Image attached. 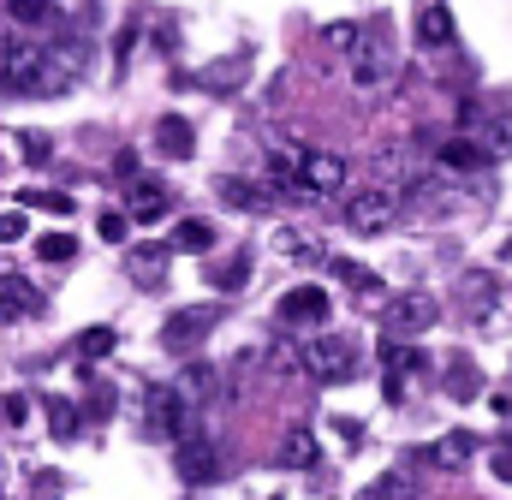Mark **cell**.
<instances>
[{
  "label": "cell",
  "mask_w": 512,
  "mask_h": 500,
  "mask_svg": "<svg viewBox=\"0 0 512 500\" xmlns=\"http://www.w3.org/2000/svg\"><path fill=\"white\" fill-rule=\"evenodd\" d=\"M358 500H417V483H411V471L399 465V471H382V477H376Z\"/></svg>",
  "instance_id": "obj_19"
},
{
  "label": "cell",
  "mask_w": 512,
  "mask_h": 500,
  "mask_svg": "<svg viewBox=\"0 0 512 500\" xmlns=\"http://www.w3.org/2000/svg\"><path fill=\"white\" fill-rule=\"evenodd\" d=\"M126 215H131V221H161V215H167V191L137 179V185H131V209H126Z\"/></svg>",
  "instance_id": "obj_22"
},
{
  "label": "cell",
  "mask_w": 512,
  "mask_h": 500,
  "mask_svg": "<svg viewBox=\"0 0 512 500\" xmlns=\"http://www.w3.org/2000/svg\"><path fill=\"white\" fill-rule=\"evenodd\" d=\"M387 340H417V334H429L435 322H441V304L429 298V292H399L393 304H387Z\"/></svg>",
  "instance_id": "obj_5"
},
{
  "label": "cell",
  "mask_w": 512,
  "mask_h": 500,
  "mask_svg": "<svg viewBox=\"0 0 512 500\" xmlns=\"http://www.w3.org/2000/svg\"><path fill=\"white\" fill-rule=\"evenodd\" d=\"M24 239V215L18 209H0V245H18Z\"/></svg>",
  "instance_id": "obj_36"
},
{
  "label": "cell",
  "mask_w": 512,
  "mask_h": 500,
  "mask_svg": "<svg viewBox=\"0 0 512 500\" xmlns=\"http://www.w3.org/2000/svg\"><path fill=\"white\" fill-rule=\"evenodd\" d=\"M417 42H423V48H447V42H453V12H447L441 0L417 6Z\"/></svg>",
  "instance_id": "obj_15"
},
{
  "label": "cell",
  "mask_w": 512,
  "mask_h": 500,
  "mask_svg": "<svg viewBox=\"0 0 512 500\" xmlns=\"http://www.w3.org/2000/svg\"><path fill=\"white\" fill-rule=\"evenodd\" d=\"M173 250H185V256L215 250V227H209V221H179V227H173Z\"/></svg>",
  "instance_id": "obj_24"
},
{
  "label": "cell",
  "mask_w": 512,
  "mask_h": 500,
  "mask_svg": "<svg viewBox=\"0 0 512 500\" xmlns=\"http://www.w3.org/2000/svg\"><path fill=\"white\" fill-rule=\"evenodd\" d=\"M90 411H96V417H108V411H114V387H108V381H96V387H90Z\"/></svg>",
  "instance_id": "obj_37"
},
{
  "label": "cell",
  "mask_w": 512,
  "mask_h": 500,
  "mask_svg": "<svg viewBox=\"0 0 512 500\" xmlns=\"http://www.w3.org/2000/svg\"><path fill=\"white\" fill-rule=\"evenodd\" d=\"M298 191H304V197H340V191H346V161H340V155H328V149L304 155Z\"/></svg>",
  "instance_id": "obj_8"
},
{
  "label": "cell",
  "mask_w": 512,
  "mask_h": 500,
  "mask_svg": "<svg viewBox=\"0 0 512 500\" xmlns=\"http://www.w3.org/2000/svg\"><path fill=\"white\" fill-rule=\"evenodd\" d=\"M441 167H453V173H477V167H489V149H483L477 137H453V143L441 149Z\"/></svg>",
  "instance_id": "obj_17"
},
{
  "label": "cell",
  "mask_w": 512,
  "mask_h": 500,
  "mask_svg": "<svg viewBox=\"0 0 512 500\" xmlns=\"http://www.w3.org/2000/svg\"><path fill=\"white\" fill-rule=\"evenodd\" d=\"M6 42H12V36H0V66H6Z\"/></svg>",
  "instance_id": "obj_40"
},
{
  "label": "cell",
  "mask_w": 512,
  "mask_h": 500,
  "mask_svg": "<svg viewBox=\"0 0 512 500\" xmlns=\"http://www.w3.org/2000/svg\"><path fill=\"white\" fill-rule=\"evenodd\" d=\"M18 155H24V161H30V167H42V161H48V155H54V143H48V137H42V131H18Z\"/></svg>",
  "instance_id": "obj_29"
},
{
  "label": "cell",
  "mask_w": 512,
  "mask_h": 500,
  "mask_svg": "<svg viewBox=\"0 0 512 500\" xmlns=\"http://www.w3.org/2000/svg\"><path fill=\"white\" fill-rule=\"evenodd\" d=\"M36 256H42V262H72V256H78V239H72V233H42Z\"/></svg>",
  "instance_id": "obj_27"
},
{
  "label": "cell",
  "mask_w": 512,
  "mask_h": 500,
  "mask_svg": "<svg viewBox=\"0 0 512 500\" xmlns=\"http://www.w3.org/2000/svg\"><path fill=\"white\" fill-rule=\"evenodd\" d=\"M179 477L185 483H215L221 477V447L203 441V435H185L179 441Z\"/></svg>",
  "instance_id": "obj_10"
},
{
  "label": "cell",
  "mask_w": 512,
  "mask_h": 500,
  "mask_svg": "<svg viewBox=\"0 0 512 500\" xmlns=\"http://www.w3.org/2000/svg\"><path fill=\"white\" fill-rule=\"evenodd\" d=\"M376 173H382V179H405V173H411V155H405V149H382V155H376Z\"/></svg>",
  "instance_id": "obj_34"
},
{
  "label": "cell",
  "mask_w": 512,
  "mask_h": 500,
  "mask_svg": "<svg viewBox=\"0 0 512 500\" xmlns=\"http://www.w3.org/2000/svg\"><path fill=\"white\" fill-rule=\"evenodd\" d=\"M215 322H221V304H185V310H173L167 316V328H161V346L179 358V352H197L209 334H215Z\"/></svg>",
  "instance_id": "obj_3"
},
{
  "label": "cell",
  "mask_w": 512,
  "mask_h": 500,
  "mask_svg": "<svg viewBox=\"0 0 512 500\" xmlns=\"http://www.w3.org/2000/svg\"><path fill=\"white\" fill-rule=\"evenodd\" d=\"M316 453H322V447H316V435H310V429H292V435L280 441V465H292V471H310V465H316Z\"/></svg>",
  "instance_id": "obj_21"
},
{
  "label": "cell",
  "mask_w": 512,
  "mask_h": 500,
  "mask_svg": "<svg viewBox=\"0 0 512 500\" xmlns=\"http://www.w3.org/2000/svg\"><path fill=\"white\" fill-rule=\"evenodd\" d=\"M501 483H512V447H495V465H489Z\"/></svg>",
  "instance_id": "obj_39"
},
{
  "label": "cell",
  "mask_w": 512,
  "mask_h": 500,
  "mask_svg": "<svg viewBox=\"0 0 512 500\" xmlns=\"http://www.w3.org/2000/svg\"><path fill=\"white\" fill-rule=\"evenodd\" d=\"M358 42H364V30H358L352 18H340V24H328V48H334V54H352Z\"/></svg>",
  "instance_id": "obj_28"
},
{
  "label": "cell",
  "mask_w": 512,
  "mask_h": 500,
  "mask_svg": "<svg viewBox=\"0 0 512 500\" xmlns=\"http://www.w3.org/2000/svg\"><path fill=\"white\" fill-rule=\"evenodd\" d=\"M96 233H102L108 245H126V233H131V215H120V209H108V215L96 221Z\"/></svg>",
  "instance_id": "obj_33"
},
{
  "label": "cell",
  "mask_w": 512,
  "mask_h": 500,
  "mask_svg": "<svg viewBox=\"0 0 512 500\" xmlns=\"http://www.w3.org/2000/svg\"><path fill=\"white\" fill-rule=\"evenodd\" d=\"M245 280H251V256H233V262H221V268L209 274L215 292H245Z\"/></svg>",
  "instance_id": "obj_25"
},
{
  "label": "cell",
  "mask_w": 512,
  "mask_h": 500,
  "mask_svg": "<svg viewBox=\"0 0 512 500\" xmlns=\"http://www.w3.org/2000/svg\"><path fill=\"white\" fill-rule=\"evenodd\" d=\"M0 84H6L12 96H36V90H48V48H42V42H24V36H12V42H6Z\"/></svg>",
  "instance_id": "obj_2"
},
{
  "label": "cell",
  "mask_w": 512,
  "mask_h": 500,
  "mask_svg": "<svg viewBox=\"0 0 512 500\" xmlns=\"http://www.w3.org/2000/svg\"><path fill=\"white\" fill-rule=\"evenodd\" d=\"M393 221H399V197H393L387 185H370V191H352V197H346V227H352V233L376 239Z\"/></svg>",
  "instance_id": "obj_4"
},
{
  "label": "cell",
  "mask_w": 512,
  "mask_h": 500,
  "mask_svg": "<svg viewBox=\"0 0 512 500\" xmlns=\"http://www.w3.org/2000/svg\"><path fill=\"white\" fill-rule=\"evenodd\" d=\"M429 459H435V465H447V471H459V465H471V459H477V435H471V429H453V435H441V441L429 447Z\"/></svg>",
  "instance_id": "obj_16"
},
{
  "label": "cell",
  "mask_w": 512,
  "mask_h": 500,
  "mask_svg": "<svg viewBox=\"0 0 512 500\" xmlns=\"http://www.w3.org/2000/svg\"><path fill=\"white\" fill-rule=\"evenodd\" d=\"M304 364H310L316 381H352L358 375V346L346 334H322V340L304 346Z\"/></svg>",
  "instance_id": "obj_6"
},
{
  "label": "cell",
  "mask_w": 512,
  "mask_h": 500,
  "mask_svg": "<svg viewBox=\"0 0 512 500\" xmlns=\"http://www.w3.org/2000/svg\"><path fill=\"white\" fill-rule=\"evenodd\" d=\"M191 417H197V411L179 399V387H173V381L143 393V435H149V441H167V435H179V441H185V435H197V423H191Z\"/></svg>",
  "instance_id": "obj_1"
},
{
  "label": "cell",
  "mask_w": 512,
  "mask_h": 500,
  "mask_svg": "<svg viewBox=\"0 0 512 500\" xmlns=\"http://www.w3.org/2000/svg\"><path fill=\"white\" fill-rule=\"evenodd\" d=\"M18 24H54V0H12Z\"/></svg>",
  "instance_id": "obj_30"
},
{
  "label": "cell",
  "mask_w": 512,
  "mask_h": 500,
  "mask_svg": "<svg viewBox=\"0 0 512 500\" xmlns=\"http://www.w3.org/2000/svg\"><path fill=\"white\" fill-rule=\"evenodd\" d=\"M352 78H358V90L393 84V48H387V36H364V42L352 48Z\"/></svg>",
  "instance_id": "obj_7"
},
{
  "label": "cell",
  "mask_w": 512,
  "mask_h": 500,
  "mask_svg": "<svg viewBox=\"0 0 512 500\" xmlns=\"http://www.w3.org/2000/svg\"><path fill=\"white\" fill-rule=\"evenodd\" d=\"M36 310H42V292L30 280H18V274H0V322H24Z\"/></svg>",
  "instance_id": "obj_13"
},
{
  "label": "cell",
  "mask_w": 512,
  "mask_h": 500,
  "mask_svg": "<svg viewBox=\"0 0 512 500\" xmlns=\"http://www.w3.org/2000/svg\"><path fill=\"white\" fill-rule=\"evenodd\" d=\"M274 316H280L286 328H310V322H328V292H322V286H292V292L274 304Z\"/></svg>",
  "instance_id": "obj_9"
},
{
  "label": "cell",
  "mask_w": 512,
  "mask_h": 500,
  "mask_svg": "<svg viewBox=\"0 0 512 500\" xmlns=\"http://www.w3.org/2000/svg\"><path fill=\"white\" fill-rule=\"evenodd\" d=\"M167 262H173V245H137L126 256V274L143 292H161L167 286Z\"/></svg>",
  "instance_id": "obj_12"
},
{
  "label": "cell",
  "mask_w": 512,
  "mask_h": 500,
  "mask_svg": "<svg viewBox=\"0 0 512 500\" xmlns=\"http://www.w3.org/2000/svg\"><path fill=\"white\" fill-rule=\"evenodd\" d=\"M30 209H48V215H72V197L66 191H24Z\"/></svg>",
  "instance_id": "obj_31"
},
{
  "label": "cell",
  "mask_w": 512,
  "mask_h": 500,
  "mask_svg": "<svg viewBox=\"0 0 512 500\" xmlns=\"http://www.w3.org/2000/svg\"><path fill=\"white\" fill-rule=\"evenodd\" d=\"M334 274H340V280H346V286H358V292H364V298H370V292H376V274H370V268H364V262H334Z\"/></svg>",
  "instance_id": "obj_32"
},
{
  "label": "cell",
  "mask_w": 512,
  "mask_h": 500,
  "mask_svg": "<svg viewBox=\"0 0 512 500\" xmlns=\"http://www.w3.org/2000/svg\"><path fill=\"white\" fill-rule=\"evenodd\" d=\"M221 203H233V209H268L274 203V191L268 185H256V179H221Z\"/></svg>",
  "instance_id": "obj_18"
},
{
  "label": "cell",
  "mask_w": 512,
  "mask_h": 500,
  "mask_svg": "<svg viewBox=\"0 0 512 500\" xmlns=\"http://www.w3.org/2000/svg\"><path fill=\"white\" fill-rule=\"evenodd\" d=\"M78 417H84V411H78L72 399H48V435H54V441H78V429H84Z\"/></svg>",
  "instance_id": "obj_23"
},
{
  "label": "cell",
  "mask_w": 512,
  "mask_h": 500,
  "mask_svg": "<svg viewBox=\"0 0 512 500\" xmlns=\"http://www.w3.org/2000/svg\"><path fill=\"white\" fill-rule=\"evenodd\" d=\"M173 387H179V399H185L191 411H203V405L221 393V370H215V364H203V358H191L185 370L173 375Z\"/></svg>",
  "instance_id": "obj_11"
},
{
  "label": "cell",
  "mask_w": 512,
  "mask_h": 500,
  "mask_svg": "<svg viewBox=\"0 0 512 500\" xmlns=\"http://www.w3.org/2000/svg\"><path fill=\"white\" fill-rule=\"evenodd\" d=\"M298 364H304V352H292V346H280V352H274V370H280V375H298Z\"/></svg>",
  "instance_id": "obj_38"
},
{
  "label": "cell",
  "mask_w": 512,
  "mask_h": 500,
  "mask_svg": "<svg viewBox=\"0 0 512 500\" xmlns=\"http://www.w3.org/2000/svg\"><path fill=\"white\" fill-rule=\"evenodd\" d=\"M114 352V328H84L78 334V358H84V370L96 364V358H108Z\"/></svg>",
  "instance_id": "obj_26"
},
{
  "label": "cell",
  "mask_w": 512,
  "mask_h": 500,
  "mask_svg": "<svg viewBox=\"0 0 512 500\" xmlns=\"http://www.w3.org/2000/svg\"><path fill=\"white\" fill-rule=\"evenodd\" d=\"M155 149H161L167 161H185V155L197 149V131H191V120H179V114H167V120L155 125Z\"/></svg>",
  "instance_id": "obj_14"
},
{
  "label": "cell",
  "mask_w": 512,
  "mask_h": 500,
  "mask_svg": "<svg viewBox=\"0 0 512 500\" xmlns=\"http://www.w3.org/2000/svg\"><path fill=\"white\" fill-rule=\"evenodd\" d=\"M0 423H12V429L30 423V399H24V393H6V399H0Z\"/></svg>",
  "instance_id": "obj_35"
},
{
  "label": "cell",
  "mask_w": 512,
  "mask_h": 500,
  "mask_svg": "<svg viewBox=\"0 0 512 500\" xmlns=\"http://www.w3.org/2000/svg\"><path fill=\"white\" fill-rule=\"evenodd\" d=\"M447 393H453L459 405H471V399L483 393V375H477L471 358H453V364H447Z\"/></svg>",
  "instance_id": "obj_20"
}]
</instances>
